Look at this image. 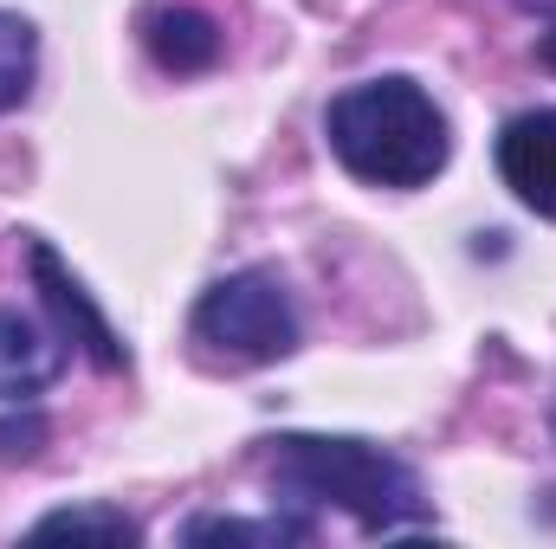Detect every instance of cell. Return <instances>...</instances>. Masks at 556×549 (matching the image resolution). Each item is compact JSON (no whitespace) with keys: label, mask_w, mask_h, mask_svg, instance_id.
<instances>
[{"label":"cell","mask_w":556,"mask_h":549,"mask_svg":"<svg viewBox=\"0 0 556 549\" xmlns=\"http://www.w3.org/2000/svg\"><path fill=\"white\" fill-rule=\"evenodd\" d=\"M260 472L273 478L278 498L298 505H337L369 537H402L427 524L420 478L369 439H330V433H278L260 439Z\"/></svg>","instance_id":"obj_1"},{"label":"cell","mask_w":556,"mask_h":549,"mask_svg":"<svg viewBox=\"0 0 556 549\" xmlns=\"http://www.w3.org/2000/svg\"><path fill=\"white\" fill-rule=\"evenodd\" d=\"M324 137L337 162L369 188H427L446 168V117L415 78L350 85L324 111Z\"/></svg>","instance_id":"obj_2"},{"label":"cell","mask_w":556,"mask_h":549,"mask_svg":"<svg viewBox=\"0 0 556 549\" xmlns=\"http://www.w3.org/2000/svg\"><path fill=\"white\" fill-rule=\"evenodd\" d=\"M194 343H201V356H214L227 369H266L298 349V310L273 272H233L201 291Z\"/></svg>","instance_id":"obj_3"},{"label":"cell","mask_w":556,"mask_h":549,"mask_svg":"<svg viewBox=\"0 0 556 549\" xmlns=\"http://www.w3.org/2000/svg\"><path fill=\"white\" fill-rule=\"evenodd\" d=\"M33 284H39L46 310L59 317V330H65V336L98 362V369H111V375H117V369H130V349L117 343V330L104 323V310L85 297V284L59 266V253H52L46 240H33Z\"/></svg>","instance_id":"obj_4"},{"label":"cell","mask_w":556,"mask_h":549,"mask_svg":"<svg viewBox=\"0 0 556 549\" xmlns=\"http://www.w3.org/2000/svg\"><path fill=\"white\" fill-rule=\"evenodd\" d=\"M498 175L531 214L556 220V111H518L498 130Z\"/></svg>","instance_id":"obj_5"},{"label":"cell","mask_w":556,"mask_h":549,"mask_svg":"<svg viewBox=\"0 0 556 549\" xmlns=\"http://www.w3.org/2000/svg\"><path fill=\"white\" fill-rule=\"evenodd\" d=\"M142 46H149V59H155L162 72L194 78V72H207V65L220 59L227 33H220V20L201 13L194 0H168V7H155V13L142 20Z\"/></svg>","instance_id":"obj_6"},{"label":"cell","mask_w":556,"mask_h":549,"mask_svg":"<svg viewBox=\"0 0 556 549\" xmlns=\"http://www.w3.org/2000/svg\"><path fill=\"white\" fill-rule=\"evenodd\" d=\"M59 369H65L59 336L20 310H0V401H33Z\"/></svg>","instance_id":"obj_7"},{"label":"cell","mask_w":556,"mask_h":549,"mask_svg":"<svg viewBox=\"0 0 556 549\" xmlns=\"http://www.w3.org/2000/svg\"><path fill=\"white\" fill-rule=\"evenodd\" d=\"M188 544H311V524L304 518H194L181 531Z\"/></svg>","instance_id":"obj_8"},{"label":"cell","mask_w":556,"mask_h":549,"mask_svg":"<svg viewBox=\"0 0 556 549\" xmlns=\"http://www.w3.org/2000/svg\"><path fill=\"white\" fill-rule=\"evenodd\" d=\"M33 72H39V33L20 13H0V111L26 104Z\"/></svg>","instance_id":"obj_9"},{"label":"cell","mask_w":556,"mask_h":549,"mask_svg":"<svg viewBox=\"0 0 556 549\" xmlns=\"http://www.w3.org/2000/svg\"><path fill=\"white\" fill-rule=\"evenodd\" d=\"M33 537H111V544H137V518H124L117 505H72L33 524Z\"/></svg>","instance_id":"obj_10"},{"label":"cell","mask_w":556,"mask_h":549,"mask_svg":"<svg viewBox=\"0 0 556 549\" xmlns=\"http://www.w3.org/2000/svg\"><path fill=\"white\" fill-rule=\"evenodd\" d=\"M544 65H556V33H544Z\"/></svg>","instance_id":"obj_11"},{"label":"cell","mask_w":556,"mask_h":549,"mask_svg":"<svg viewBox=\"0 0 556 549\" xmlns=\"http://www.w3.org/2000/svg\"><path fill=\"white\" fill-rule=\"evenodd\" d=\"M551 426H556V413H551Z\"/></svg>","instance_id":"obj_12"}]
</instances>
